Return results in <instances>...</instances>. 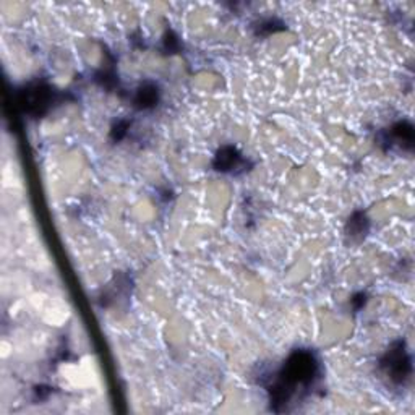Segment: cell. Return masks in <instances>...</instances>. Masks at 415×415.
I'll use <instances>...</instances> for the list:
<instances>
[{
  "instance_id": "cell-4",
  "label": "cell",
  "mask_w": 415,
  "mask_h": 415,
  "mask_svg": "<svg viewBox=\"0 0 415 415\" xmlns=\"http://www.w3.org/2000/svg\"><path fill=\"white\" fill-rule=\"evenodd\" d=\"M156 99H158L156 88H153V86H143L141 90L138 91L136 103L140 104L141 107H148V106H153V104L156 103Z\"/></svg>"
},
{
  "instance_id": "cell-1",
  "label": "cell",
  "mask_w": 415,
  "mask_h": 415,
  "mask_svg": "<svg viewBox=\"0 0 415 415\" xmlns=\"http://www.w3.org/2000/svg\"><path fill=\"white\" fill-rule=\"evenodd\" d=\"M317 375V361L310 352L292 353L273 388V401L286 404L298 388H307Z\"/></svg>"
},
{
  "instance_id": "cell-3",
  "label": "cell",
  "mask_w": 415,
  "mask_h": 415,
  "mask_svg": "<svg viewBox=\"0 0 415 415\" xmlns=\"http://www.w3.org/2000/svg\"><path fill=\"white\" fill-rule=\"evenodd\" d=\"M239 163H240L239 153H237L234 148H224L221 149L218 156H216L214 165L218 170L226 173V170H232L234 168H237V164Z\"/></svg>"
},
{
  "instance_id": "cell-2",
  "label": "cell",
  "mask_w": 415,
  "mask_h": 415,
  "mask_svg": "<svg viewBox=\"0 0 415 415\" xmlns=\"http://www.w3.org/2000/svg\"><path fill=\"white\" fill-rule=\"evenodd\" d=\"M385 373L394 381V383H402L411 373V358H409L406 349L402 342H397L394 347H391L381 362Z\"/></svg>"
}]
</instances>
